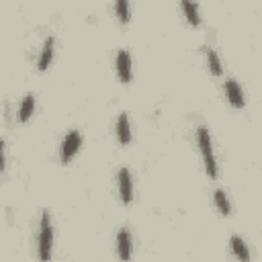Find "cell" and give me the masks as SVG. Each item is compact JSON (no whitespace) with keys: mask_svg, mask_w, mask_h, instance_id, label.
Listing matches in <instances>:
<instances>
[{"mask_svg":"<svg viewBox=\"0 0 262 262\" xmlns=\"http://www.w3.org/2000/svg\"><path fill=\"white\" fill-rule=\"evenodd\" d=\"M223 90H225V98L229 100V104H233L235 108H242L244 106V92H242V86L237 84V80L233 78H227L225 84H223Z\"/></svg>","mask_w":262,"mask_h":262,"instance_id":"4","label":"cell"},{"mask_svg":"<svg viewBox=\"0 0 262 262\" xmlns=\"http://www.w3.org/2000/svg\"><path fill=\"white\" fill-rule=\"evenodd\" d=\"M117 252L123 262H127L131 258V233L127 229H121L117 235Z\"/></svg>","mask_w":262,"mask_h":262,"instance_id":"7","label":"cell"},{"mask_svg":"<svg viewBox=\"0 0 262 262\" xmlns=\"http://www.w3.org/2000/svg\"><path fill=\"white\" fill-rule=\"evenodd\" d=\"M80 141H82V137H80V133H78L76 129L70 131V133L63 137L61 147H59V160H61V164H68V162L76 156V151H78V147H80Z\"/></svg>","mask_w":262,"mask_h":262,"instance_id":"3","label":"cell"},{"mask_svg":"<svg viewBox=\"0 0 262 262\" xmlns=\"http://www.w3.org/2000/svg\"><path fill=\"white\" fill-rule=\"evenodd\" d=\"M119 192H121V201L129 205L133 199V182H131V172L127 168L119 170Z\"/></svg>","mask_w":262,"mask_h":262,"instance_id":"5","label":"cell"},{"mask_svg":"<svg viewBox=\"0 0 262 262\" xmlns=\"http://www.w3.org/2000/svg\"><path fill=\"white\" fill-rule=\"evenodd\" d=\"M213 199H215V205H217V209H219V213H221V215H229V213H231L229 196L225 194V190L217 188V190H215V194H213Z\"/></svg>","mask_w":262,"mask_h":262,"instance_id":"12","label":"cell"},{"mask_svg":"<svg viewBox=\"0 0 262 262\" xmlns=\"http://www.w3.org/2000/svg\"><path fill=\"white\" fill-rule=\"evenodd\" d=\"M117 74H119L121 82H125V84L131 80V55L125 49H121L117 53Z\"/></svg>","mask_w":262,"mask_h":262,"instance_id":"6","label":"cell"},{"mask_svg":"<svg viewBox=\"0 0 262 262\" xmlns=\"http://www.w3.org/2000/svg\"><path fill=\"white\" fill-rule=\"evenodd\" d=\"M229 244H231V250H233V254L237 256L239 262H250V250H248L246 242L239 235H231Z\"/></svg>","mask_w":262,"mask_h":262,"instance_id":"10","label":"cell"},{"mask_svg":"<svg viewBox=\"0 0 262 262\" xmlns=\"http://www.w3.org/2000/svg\"><path fill=\"white\" fill-rule=\"evenodd\" d=\"M33 108H35V96L29 92V94H25V98H23V102L18 106V119L20 121H27L33 115Z\"/></svg>","mask_w":262,"mask_h":262,"instance_id":"11","label":"cell"},{"mask_svg":"<svg viewBox=\"0 0 262 262\" xmlns=\"http://www.w3.org/2000/svg\"><path fill=\"white\" fill-rule=\"evenodd\" d=\"M182 10H184V14H186V18H188L190 25H199V23H201L199 6H196V4H192V2H182Z\"/></svg>","mask_w":262,"mask_h":262,"instance_id":"13","label":"cell"},{"mask_svg":"<svg viewBox=\"0 0 262 262\" xmlns=\"http://www.w3.org/2000/svg\"><path fill=\"white\" fill-rule=\"evenodd\" d=\"M51 57H53V37L49 35V37L43 41V47H41V55H39V59H37V68H39V70H45V68L49 66Z\"/></svg>","mask_w":262,"mask_h":262,"instance_id":"9","label":"cell"},{"mask_svg":"<svg viewBox=\"0 0 262 262\" xmlns=\"http://www.w3.org/2000/svg\"><path fill=\"white\" fill-rule=\"evenodd\" d=\"M115 12H117V16H119L121 23H127V20H129V2L119 0V2L115 4Z\"/></svg>","mask_w":262,"mask_h":262,"instance_id":"15","label":"cell"},{"mask_svg":"<svg viewBox=\"0 0 262 262\" xmlns=\"http://www.w3.org/2000/svg\"><path fill=\"white\" fill-rule=\"evenodd\" d=\"M117 137L123 145H127L131 141V127H129V119H127V113H121L119 119H117Z\"/></svg>","mask_w":262,"mask_h":262,"instance_id":"8","label":"cell"},{"mask_svg":"<svg viewBox=\"0 0 262 262\" xmlns=\"http://www.w3.org/2000/svg\"><path fill=\"white\" fill-rule=\"evenodd\" d=\"M196 143L201 147V154H203V160H205V170L211 178L217 176V162H215V154H213V143H211V137H209V131L207 127H199L196 129Z\"/></svg>","mask_w":262,"mask_h":262,"instance_id":"1","label":"cell"},{"mask_svg":"<svg viewBox=\"0 0 262 262\" xmlns=\"http://www.w3.org/2000/svg\"><path fill=\"white\" fill-rule=\"evenodd\" d=\"M51 246H53V227H51V217L45 211L41 215V225H39V260L47 262L51 258Z\"/></svg>","mask_w":262,"mask_h":262,"instance_id":"2","label":"cell"},{"mask_svg":"<svg viewBox=\"0 0 262 262\" xmlns=\"http://www.w3.org/2000/svg\"><path fill=\"white\" fill-rule=\"evenodd\" d=\"M207 61H209V70L213 72V76H219L221 74V61H219V55L215 49H207Z\"/></svg>","mask_w":262,"mask_h":262,"instance_id":"14","label":"cell"}]
</instances>
